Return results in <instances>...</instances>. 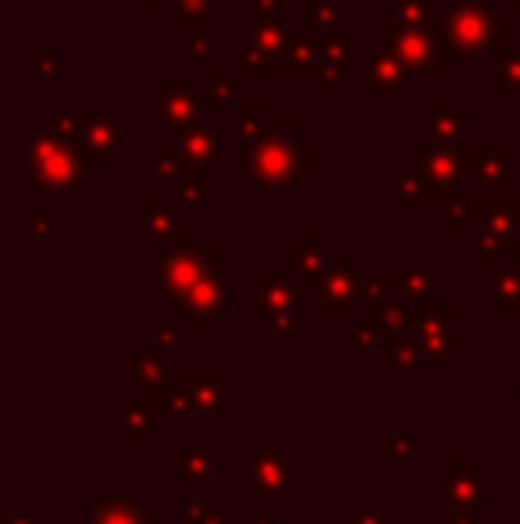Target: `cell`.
Instances as JSON below:
<instances>
[{"mask_svg": "<svg viewBox=\"0 0 520 524\" xmlns=\"http://www.w3.org/2000/svg\"><path fill=\"white\" fill-rule=\"evenodd\" d=\"M136 378H139V385H161V382H168V353H164V350L139 353Z\"/></svg>", "mask_w": 520, "mask_h": 524, "instance_id": "8fae6325", "label": "cell"}, {"mask_svg": "<svg viewBox=\"0 0 520 524\" xmlns=\"http://www.w3.org/2000/svg\"><path fill=\"white\" fill-rule=\"evenodd\" d=\"M378 357H382V364H389L396 375H410V371L417 368V361H421V350H417V339L414 336L399 332V343L396 346H382V350H378Z\"/></svg>", "mask_w": 520, "mask_h": 524, "instance_id": "30bf717a", "label": "cell"}, {"mask_svg": "<svg viewBox=\"0 0 520 524\" xmlns=\"http://www.w3.org/2000/svg\"><path fill=\"white\" fill-rule=\"evenodd\" d=\"M86 517L90 524H154V514L139 507L136 496H104V492L90 496Z\"/></svg>", "mask_w": 520, "mask_h": 524, "instance_id": "277c9868", "label": "cell"}, {"mask_svg": "<svg viewBox=\"0 0 520 524\" xmlns=\"http://www.w3.org/2000/svg\"><path fill=\"white\" fill-rule=\"evenodd\" d=\"M492 293H496V311L499 314H520V279L517 275H503Z\"/></svg>", "mask_w": 520, "mask_h": 524, "instance_id": "7c38bea8", "label": "cell"}, {"mask_svg": "<svg viewBox=\"0 0 520 524\" xmlns=\"http://www.w3.org/2000/svg\"><path fill=\"white\" fill-rule=\"evenodd\" d=\"M510 393H513V396H517V400H520V378H510Z\"/></svg>", "mask_w": 520, "mask_h": 524, "instance_id": "44dd1931", "label": "cell"}, {"mask_svg": "<svg viewBox=\"0 0 520 524\" xmlns=\"http://www.w3.org/2000/svg\"><path fill=\"white\" fill-rule=\"evenodd\" d=\"M449 524H481V521H474V514H449Z\"/></svg>", "mask_w": 520, "mask_h": 524, "instance_id": "d6986e66", "label": "cell"}, {"mask_svg": "<svg viewBox=\"0 0 520 524\" xmlns=\"http://www.w3.org/2000/svg\"><path fill=\"white\" fill-rule=\"evenodd\" d=\"M350 346H374V336L364 332V336H350Z\"/></svg>", "mask_w": 520, "mask_h": 524, "instance_id": "ffe728a7", "label": "cell"}, {"mask_svg": "<svg viewBox=\"0 0 520 524\" xmlns=\"http://www.w3.org/2000/svg\"><path fill=\"white\" fill-rule=\"evenodd\" d=\"M442 500L449 514H478L496 503V485L481 475L474 460H446L442 464Z\"/></svg>", "mask_w": 520, "mask_h": 524, "instance_id": "6da1fadb", "label": "cell"}, {"mask_svg": "<svg viewBox=\"0 0 520 524\" xmlns=\"http://www.w3.org/2000/svg\"><path fill=\"white\" fill-rule=\"evenodd\" d=\"M350 524H399V510H392V507H385V510L364 507V510H357V514H353Z\"/></svg>", "mask_w": 520, "mask_h": 524, "instance_id": "9a60e30c", "label": "cell"}, {"mask_svg": "<svg viewBox=\"0 0 520 524\" xmlns=\"http://www.w3.org/2000/svg\"><path fill=\"white\" fill-rule=\"evenodd\" d=\"M378 457H382L385 464L410 460V457H414V432H396L392 439H385V443L378 446Z\"/></svg>", "mask_w": 520, "mask_h": 524, "instance_id": "4fadbf2b", "label": "cell"}, {"mask_svg": "<svg viewBox=\"0 0 520 524\" xmlns=\"http://www.w3.org/2000/svg\"><path fill=\"white\" fill-rule=\"evenodd\" d=\"M164 389H168V407H164V418H168V425L179 432V428H186L189 418L196 414L193 389H189V382H182V378H168Z\"/></svg>", "mask_w": 520, "mask_h": 524, "instance_id": "9c48e42d", "label": "cell"}, {"mask_svg": "<svg viewBox=\"0 0 520 524\" xmlns=\"http://www.w3.org/2000/svg\"><path fill=\"white\" fill-rule=\"evenodd\" d=\"M250 489L260 492V496H296L300 492V475H296V467L282 457L278 450L264 443H253L250 446Z\"/></svg>", "mask_w": 520, "mask_h": 524, "instance_id": "7a4b0ae2", "label": "cell"}, {"mask_svg": "<svg viewBox=\"0 0 520 524\" xmlns=\"http://www.w3.org/2000/svg\"><path fill=\"white\" fill-rule=\"evenodd\" d=\"M228 289L225 286H207L189 300V328H214L218 318L228 307Z\"/></svg>", "mask_w": 520, "mask_h": 524, "instance_id": "ba28073f", "label": "cell"}, {"mask_svg": "<svg viewBox=\"0 0 520 524\" xmlns=\"http://www.w3.org/2000/svg\"><path fill=\"white\" fill-rule=\"evenodd\" d=\"M417 343L424 350V361L442 364L456 343H460V318H421L414 321Z\"/></svg>", "mask_w": 520, "mask_h": 524, "instance_id": "5b68a950", "label": "cell"}, {"mask_svg": "<svg viewBox=\"0 0 520 524\" xmlns=\"http://www.w3.org/2000/svg\"><path fill=\"white\" fill-rule=\"evenodd\" d=\"M207 514H211V510L204 507L200 492H189V500H186V524H204Z\"/></svg>", "mask_w": 520, "mask_h": 524, "instance_id": "2e32d148", "label": "cell"}, {"mask_svg": "<svg viewBox=\"0 0 520 524\" xmlns=\"http://www.w3.org/2000/svg\"><path fill=\"white\" fill-rule=\"evenodd\" d=\"M154 328H157V350H164V353H175L182 343H186V336H182L179 328L171 325L168 318H154Z\"/></svg>", "mask_w": 520, "mask_h": 524, "instance_id": "5bb4252c", "label": "cell"}, {"mask_svg": "<svg viewBox=\"0 0 520 524\" xmlns=\"http://www.w3.org/2000/svg\"><path fill=\"white\" fill-rule=\"evenodd\" d=\"M204 524H236V510H214L204 517Z\"/></svg>", "mask_w": 520, "mask_h": 524, "instance_id": "e0dca14e", "label": "cell"}, {"mask_svg": "<svg viewBox=\"0 0 520 524\" xmlns=\"http://www.w3.org/2000/svg\"><path fill=\"white\" fill-rule=\"evenodd\" d=\"M189 389H193L196 410L228 414V410L236 407V382L232 378H189Z\"/></svg>", "mask_w": 520, "mask_h": 524, "instance_id": "52a82bcc", "label": "cell"}, {"mask_svg": "<svg viewBox=\"0 0 520 524\" xmlns=\"http://www.w3.org/2000/svg\"><path fill=\"white\" fill-rule=\"evenodd\" d=\"M221 471V453L214 443H193L182 457H175L168 464V475L179 478L189 492H204V485L211 478H218Z\"/></svg>", "mask_w": 520, "mask_h": 524, "instance_id": "3957f363", "label": "cell"}, {"mask_svg": "<svg viewBox=\"0 0 520 524\" xmlns=\"http://www.w3.org/2000/svg\"><path fill=\"white\" fill-rule=\"evenodd\" d=\"M122 443L125 446H150L154 443V410L139 396H125L122 400Z\"/></svg>", "mask_w": 520, "mask_h": 524, "instance_id": "8992f818", "label": "cell"}, {"mask_svg": "<svg viewBox=\"0 0 520 524\" xmlns=\"http://www.w3.org/2000/svg\"><path fill=\"white\" fill-rule=\"evenodd\" d=\"M8 524H40V521H36L33 510H15V514L8 517Z\"/></svg>", "mask_w": 520, "mask_h": 524, "instance_id": "ac0fdd59", "label": "cell"}]
</instances>
